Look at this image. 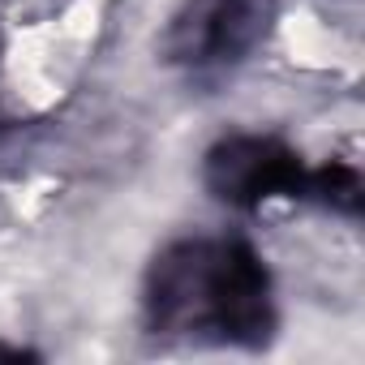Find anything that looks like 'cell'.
Masks as SVG:
<instances>
[{"mask_svg": "<svg viewBox=\"0 0 365 365\" xmlns=\"http://www.w3.org/2000/svg\"><path fill=\"white\" fill-rule=\"evenodd\" d=\"M309 185H314V194H318L322 202H331V207H339V211H356V207H361V176H356L352 168H344V163L322 168L318 176H309Z\"/></svg>", "mask_w": 365, "mask_h": 365, "instance_id": "4", "label": "cell"}, {"mask_svg": "<svg viewBox=\"0 0 365 365\" xmlns=\"http://www.w3.org/2000/svg\"><path fill=\"white\" fill-rule=\"evenodd\" d=\"M258 35L262 14L254 9V0H198L172 31V56L190 65L237 61L254 48Z\"/></svg>", "mask_w": 365, "mask_h": 365, "instance_id": "3", "label": "cell"}, {"mask_svg": "<svg viewBox=\"0 0 365 365\" xmlns=\"http://www.w3.org/2000/svg\"><path fill=\"white\" fill-rule=\"evenodd\" d=\"M207 190L228 207H258L305 190V168L275 138H228L207 155Z\"/></svg>", "mask_w": 365, "mask_h": 365, "instance_id": "2", "label": "cell"}, {"mask_svg": "<svg viewBox=\"0 0 365 365\" xmlns=\"http://www.w3.org/2000/svg\"><path fill=\"white\" fill-rule=\"evenodd\" d=\"M0 356H9V361H22L26 352H22V348H0Z\"/></svg>", "mask_w": 365, "mask_h": 365, "instance_id": "5", "label": "cell"}, {"mask_svg": "<svg viewBox=\"0 0 365 365\" xmlns=\"http://www.w3.org/2000/svg\"><path fill=\"white\" fill-rule=\"evenodd\" d=\"M146 309L159 331L258 344L271 331V284L241 241H180L155 258Z\"/></svg>", "mask_w": 365, "mask_h": 365, "instance_id": "1", "label": "cell"}]
</instances>
